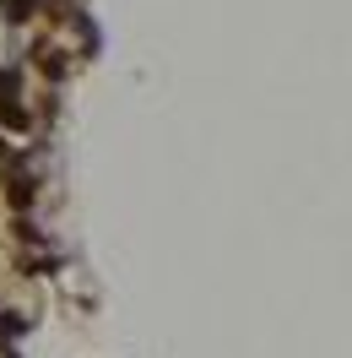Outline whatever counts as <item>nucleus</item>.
<instances>
[{"label": "nucleus", "mask_w": 352, "mask_h": 358, "mask_svg": "<svg viewBox=\"0 0 352 358\" xmlns=\"http://www.w3.org/2000/svg\"><path fill=\"white\" fill-rule=\"evenodd\" d=\"M22 331H27L22 315H0V342H11V336H22Z\"/></svg>", "instance_id": "nucleus-4"}, {"label": "nucleus", "mask_w": 352, "mask_h": 358, "mask_svg": "<svg viewBox=\"0 0 352 358\" xmlns=\"http://www.w3.org/2000/svg\"><path fill=\"white\" fill-rule=\"evenodd\" d=\"M0 17L6 22H27L33 17V0H0Z\"/></svg>", "instance_id": "nucleus-3"}, {"label": "nucleus", "mask_w": 352, "mask_h": 358, "mask_svg": "<svg viewBox=\"0 0 352 358\" xmlns=\"http://www.w3.org/2000/svg\"><path fill=\"white\" fill-rule=\"evenodd\" d=\"M6 201L17 206V212L33 206V174H22V163H11V174H6Z\"/></svg>", "instance_id": "nucleus-2"}, {"label": "nucleus", "mask_w": 352, "mask_h": 358, "mask_svg": "<svg viewBox=\"0 0 352 358\" xmlns=\"http://www.w3.org/2000/svg\"><path fill=\"white\" fill-rule=\"evenodd\" d=\"M0 358H17V353H0Z\"/></svg>", "instance_id": "nucleus-5"}, {"label": "nucleus", "mask_w": 352, "mask_h": 358, "mask_svg": "<svg viewBox=\"0 0 352 358\" xmlns=\"http://www.w3.org/2000/svg\"><path fill=\"white\" fill-rule=\"evenodd\" d=\"M0 125L6 131H27V109H22V71L6 66L0 71Z\"/></svg>", "instance_id": "nucleus-1"}]
</instances>
